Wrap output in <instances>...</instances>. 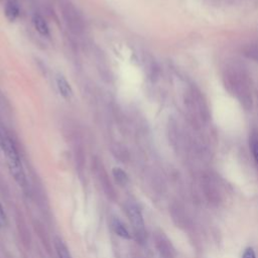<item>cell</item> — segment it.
Listing matches in <instances>:
<instances>
[{"label":"cell","mask_w":258,"mask_h":258,"mask_svg":"<svg viewBox=\"0 0 258 258\" xmlns=\"http://www.w3.org/2000/svg\"><path fill=\"white\" fill-rule=\"evenodd\" d=\"M0 147L6 157L8 168L12 176L19 185L24 186L26 183L25 173L18 150L13 140L6 135H0Z\"/></svg>","instance_id":"cell-1"},{"label":"cell","mask_w":258,"mask_h":258,"mask_svg":"<svg viewBox=\"0 0 258 258\" xmlns=\"http://www.w3.org/2000/svg\"><path fill=\"white\" fill-rule=\"evenodd\" d=\"M225 84L228 90L235 95V97L238 99L244 109L250 110L252 108L253 100L251 92L243 75H240L236 72L227 74Z\"/></svg>","instance_id":"cell-2"},{"label":"cell","mask_w":258,"mask_h":258,"mask_svg":"<svg viewBox=\"0 0 258 258\" xmlns=\"http://www.w3.org/2000/svg\"><path fill=\"white\" fill-rule=\"evenodd\" d=\"M59 8L67 28L76 35L83 33L85 30V21L76 5L70 0H62Z\"/></svg>","instance_id":"cell-3"},{"label":"cell","mask_w":258,"mask_h":258,"mask_svg":"<svg viewBox=\"0 0 258 258\" xmlns=\"http://www.w3.org/2000/svg\"><path fill=\"white\" fill-rule=\"evenodd\" d=\"M125 209L135 238L139 242H143L146 237V230L140 208L134 202H128L125 205Z\"/></svg>","instance_id":"cell-4"},{"label":"cell","mask_w":258,"mask_h":258,"mask_svg":"<svg viewBox=\"0 0 258 258\" xmlns=\"http://www.w3.org/2000/svg\"><path fill=\"white\" fill-rule=\"evenodd\" d=\"M32 23L33 26L35 28V30L42 36H49L50 34V30H49V26L45 20V18L38 14V13H34L32 16Z\"/></svg>","instance_id":"cell-5"},{"label":"cell","mask_w":258,"mask_h":258,"mask_svg":"<svg viewBox=\"0 0 258 258\" xmlns=\"http://www.w3.org/2000/svg\"><path fill=\"white\" fill-rule=\"evenodd\" d=\"M55 85H56L58 93L61 95L62 98L67 99V100H70L72 98L73 89L64 77L57 76L55 79Z\"/></svg>","instance_id":"cell-6"},{"label":"cell","mask_w":258,"mask_h":258,"mask_svg":"<svg viewBox=\"0 0 258 258\" xmlns=\"http://www.w3.org/2000/svg\"><path fill=\"white\" fill-rule=\"evenodd\" d=\"M4 14L9 21H15L20 14V8L17 2L14 0L7 1L4 7Z\"/></svg>","instance_id":"cell-7"},{"label":"cell","mask_w":258,"mask_h":258,"mask_svg":"<svg viewBox=\"0 0 258 258\" xmlns=\"http://www.w3.org/2000/svg\"><path fill=\"white\" fill-rule=\"evenodd\" d=\"M112 228L114 230V232L120 236L121 238H124V239H130L131 238V235L128 231V229L125 227V225L123 224L122 221H120L118 218H114L112 220Z\"/></svg>","instance_id":"cell-8"},{"label":"cell","mask_w":258,"mask_h":258,"mask_svg":"<svg viewBox=\"0 0 258 258\" xmlns=\"http://www.w3.org/2000/svg\"><path fill=\"white\" fill-rule=\"evenodd\" d=\"M113 175L116 179V181L122 185L126 184L128 181V176L126 174V172L120 168V167H114L113 168Z\"/></svg>","instance_id":"cell-9"},{"label":"cell","mask_w":258,"mask_h":258,"mask_svg":"<svg viewBox=\"0 0 258 258\" xmlns=\"http://www.w3.org/2000/svg\"><path fill=\"white\" fill-rule=\"evenodd\" d=\"M249 146L254 159L258 162V134L252 133L249 139Z\"/></svg>","instance_id":"cell-10"},{"label":"cell","mask_w":258,"mask_h":258,"mask_svg":"<svg viewBox=\"0 0 258 258\" xmlns=\"http://www.w3.org/2000/svg\"><path fill=\"white\" fill-rule=\"evenodd\" d=\"M244 54L258 62V44H249L244 48Z\"/></svg>","instance_id":"cell-11"},{"label":"cell","mask_w":258,"mask_h":258,"mask_svg":"<svg viewBox=\"0 0 258 258\" xmlns=\"http://www.w3.org/2000/svg\"><path fill=\"white\" fill-rule=\"evenodd\" d=\"M55 249L58 258H72L68 247L61 241H57L55 243Z\"/></svg>","instance_id":"cell-12"},{"label":"cell","mask_w":258,"mask_h":258,"mask_svg":"<svg viewBox=\"0 0 258 258\" xmlns=\"http://www.w3.org/2000/svg\"><path fill=\"white\" fill-rule=\"evenodd\" d=\"M241 258H257V257H256V253H255L254 249L252 247H247L244 250Z\"/></svg>","instance_id":"cell-13"},{"label":"cell","mask_w":258,"mask_h":258,"mask_svg":"<svg viewBox=\"0 0 258 258\" xmlns=\"http://www.w3.org/2000/svg\"><path fill=\"white\" fill-rule=\"evenodd\" d=\"M7 224V218H6V214H5V211L0 203V228H3L5 227Z\"/></svg>","instance_id":"cell-14"}]
</instances>
